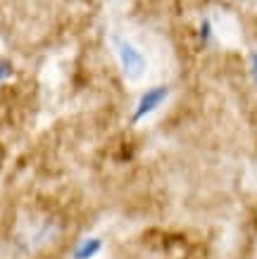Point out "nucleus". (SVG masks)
Returning a JSON list of instances; mask_svg holds the SVG:
<instances>
[{"label":"nucleus","instance_id":"nucleus-4","mask_svg":"<svg viewBox=\"0 0 257 259\" xmlns=\"http://www.w3.org/2000/svg\"><path fill=\"white\" fill-rule=\"evenodd\" d=\"M10 76H12V64H10L8 60H0V83L8 81Z\"/></svg>","mask_w":257,"mask_h":259},{"label":"nucleus","instance_id":"nucleus-2","mask_svg":"<svg viewBox=\"0 0 257 259\" xmlns=\"http://www.w3.org/2000/svg\"><path fill=\"white\" fill-rule=\"evenodd\" d=\"M169 98V88L167 86H155V88H148L145 93L138 98V105L133 110V124L143 121L145 117H150L155 110H160V105Z\"/></svg>","mask_w":257,"mask_h":259},{"label":"nucleus","instance_id":"nucleus-3","mask_svg":"<svg viewBox=\"0 0 257 259\" xmlns=\"http://www.w3.org/2000/svg\"><path fill=\"white\" fill-rule=\"evenodd\" d=\"M100 250H102L100 238H86L84 243L77 245V250H74V259H93Z\"/></svg>","mask_w":257,"mask_h":259},{"label":"nucleus","instance_id":"nucleus-1","mask_svg":"<svg viewBox=\"0 0 257 259\" xmlns=\"http://www.w3.org/2000/svg\"><path fill=\"white\" fill-rule=\"evenodd\" d=\"M112 48H115V55L119 60V67H122V74H124L129 81H140L143 74L148 69V60L140 53V48L136 43H131L124 36H112Z\"/></svg>","mask_w":257,"mask_h":259},{"label":"nucleus","instance_id":"nucleus-5","mask_svg":"<svg viewBox=\"0 0 257 259\" xmlns=\"http://www.w3.org/2000/svg\"><path fill=\"white\" fill-rule=\"evenodd\" d=\"M252 76H255V83H257V53L252 55Z\"/></svg>","mask_w":257,"mask_h":259}]
</instances>
